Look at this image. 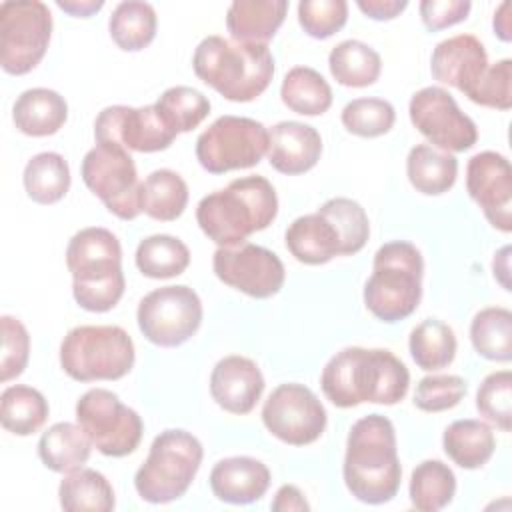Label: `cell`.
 <instances>
[{
  "mask_svg": "<svg viewBox=\"0 0 512 512\" xmlns=\"http://www.w3.org/2000/svg\"><path fill=\"white\" fill-rule=\"evenodd\" d=\"M266 430L290 446L316 442L326 428V410L304 384L288 382L272 390L262 406Z\"/></svg>",
  "mask_w": 512,
  "mask_h": 512,
  "instance_id": "cell-15",
  "label": "cell"
},
{
  "mask_svg": "<svg viewBox=\"0 0 512 512\" xmlns=\"http://www.w3.org/2000/svg\"><path fill=\"white\" fill-rule=\"evenodd\" d=\"M280 98L296 114L318 116L332 106V88L314 68L294 66L282 80Z\"/></svg>",
  "mask_w": 512,
  "mask_h": 512,
  "instance_id": "cell-32",
  "label": "cell"
},
{
  "mask_svg": "<svg viewBox=\"0 0 512 512\" xmlns=\"http://www.w3.org/2000/svg\"><path fill=\"white\" fill-rule=\"evenodd\" d=\"M58 498L68 512H110L116 504L110 482L92 468L68 472L58 486Z\"/></svg>",
  "mask_w": 512,
  "mask_h": 512,
  "instance_id": "cell-30",
  "label": "cell"
},
{
  "mask_svg": "<svg viewBox=\"0 0 512 512\" xmlns=\"http://www.w3.org/2000/svg\"><path fill=\"white\" fill-rule=\"evenodd\" d=\"M422 274L424 260L412 242H386L376 250L372 276L364 286L366 308L388 324L408 318L422 298Z\"/></svg>",
  "mask_w": 512,
  "mask_h": 512,
  "instance_id": "cell-6",
  "label": "cell"
},
{
  "mask_svg": "<svg viewBox=\"0 0 512 512\" xmlns=\"http://www.w3.org/2000/svg\"><path fill=\"white\" fill-rule=\"evenodd\" d=\"M266 152V126L246 116H220L196 140V158L210 174L252 168Z\"/></svg>",
  "mask_w": 512,
  "mask_h": 512,
  "instance_id": "cell-10",
  "label": "cell"
},
{
  "mask_svg": "<svg viewBox=\"0 0 512 512\" xmlns=\"http://www.w3.org/2000/svg\"><path fill=\"white\" fill-rule=\"evenodd\" d=\"M136 320L146 340L162 348H174L198 332L202 302L190 286H162L140 300Z\"/></svg>",
  "mask_w": 512,
  "mask_h": 512,
  "instance_id": "cell-12",
  "label": "cell"
},
{
  "mask_svg": "<svg viewBox=\"0 0 512 512\" xmlns=\"http://www.w3.org/2000/svg\"><path fill=\"white\" fill-rule=\"evenodd\" d=\"M186 204L188 186L174 170H154L140 182V208L154 220L172 222L184 212Z\"/></svg>",
  "mask_w": 512,
  "mask_h": 512,
  "instance_id": "cell-29",
  "label": "cell"
},
{
  "mask_svg": "<svg viewBox=\"0 0 512 512\" xmlns=\"http://www.w3.org/2000/svg\"><path fill=\"white\" fill-rule=\"evenodd\" d=\"M178 134L162 120L156 106H108L94 120V138L100 146L134 152L166 150Z\"/></svg>",
  "mask_w": 512,
  "mask_h": 512,
  "instance_id": "cell-16",
  "label": "cell"
},
{
  "mask_svg": "<svg viewBox=\"0 0 512 512\" xmlns=\"http://www.w3.org/2000/svg\"><path fill=\"white\" fill-rule=\"evenodd\" d=\"M328 68L338 84L364 88L378 80L382 58L372 46L360 40H342L330 50Z\"/></svg>",
  "mask_w": 512,
  "mask_h": 512,
  "instance_id": "cell-31",
  "label": "cell"
},
{
  "mask_svg": "<svg viewBox=\"0 0 512 512\" xmlns=\"http://www.w3.org/2000/svg\"><path fill=\"white\" fill-rule=\"evenodd\" d=\"M286 0H234L226 12V28L236 42L266 44L282 26Z\"/></svg>",
  "mask_w": 512,
  "mask_h": 512,
  "instance_id": "cell-23",
  "label": "cell"
},
{
  "mask_svg": "<svg viewBox=\"0 0 512 512\" xmlns=\"http://www.w3.org/2000/svg\"><path fill=\"white\" fill-rule=\"evenodd\" d=\"M156 26L158 18L154 8L140 0L120 2L108 20L112 40L120 50L126 52H138L146 48L156 36Z\"/></svg>",
  "mask_w": 512,
  "mask_h": 512,
  "instance_id": "cell-34",
  "label": "cell"
},
{
  "mask_svg": "<svg viewBox=\"0 0 512 512\" xmlns=\"http://www.w3.org/2000/svg\"><path fill=\"white\" fill-rule=\"evenodd\" d=\"M356 6L372 20H392L406 6V0H358Z\"/></svg>",
  "mask_w": 512,
  "mask_h": 512,
  "instance_id": "cell-50",
  "label": "cell"
},
{
  "mask_svg": "<svg viewBox=\"0 0 512 512\" xmlns=\"http://www.w3.org/2000/svg\"><path fill=\"white\" fill-rule=\"evenodd\" d=\"M466 190L494 228L512 230V168L506 156L492 150L474 154L466 166Z\"/></svg>",
  "mask_w": 512,
  "mask_h": 512,
  "instance_id": "cell-18",
  "label": "cell"
},
{
  "mask_svg": "<svg viewBox=\"0 0 512 512\" xmlns=\"http://www.w3.org/2000/svg\"><path fill=\"white\" fill-rule=\"evenodd\" d=\"M200 440L180 428L160 432L148 452V458L134 474L138 496L150 504H168L186 494L200 464Z\"/></svg>",
  "mask_w": 512,
  "mask_h": 512,
  "instance_id": "cell-7",
  "label": "cell"
},
{
  "mask_svg": "<svg viewBox=\"0 0 512 512\" xmlns=\"http://www.w3.org/2000/svg\"><path fill=\"white\" fill-rule=\"evenodd\" d=\"M68 118V104L64 96L50 88L24 90L12 108L16 128L26 136L56 134Z\"/></svg>",
  "mask_w": 512,
  "mask_h": 512,
  "instance_id": "cell-25",
  "label": "cell"
},
{
  "mask_svg": "<svg viewBox=\"0 0 512 512\" xmlns=\"http://www.w3.org/2000/svg\"><path fill=\"white\" fill-rule=\"evenodd\" d=\"M446 456L464 470L482 468L496 450L492 428L474 418L454 420L442 434Z\"/></svg>",
  "mask_w": 512,
  "mask_h": 512,
  "instance_id": "cell-26",
  "label": "cell"
},
{
  "mask_svg": "<svg viewBox=\"0 0 512 512\" xmlns=\"http://www.w3.org/2000/svg\"><path fill=\"white\" fill-rule=\"evenodd\" d=\"M278 214V196L264 176H244L204 196L196 206L200 230L218 244L232 248L268 228Z\"/></svg>",
  "mask_w": 512,
  "mask_h": 512,
  "instance_id": "cell-3",
  "label": "cell"
},
{
  "mask_svg": "<svg viewBox=\"0 0 512 512\" xmlns=\"http://www.w3.org/2000/svg\"><path fill=\"white\" fill-rule=\"evenodd\" d=\"M288 252L302 264L318 266L340 256V238L334 226L318 212L296 218L284 234Z\"/></svg>",
  "mask_w": 512,
  "mask_h": 512,
  "instance_id": "cell-24",
  "label": "cell"
},
{
  "mask_svg": "<svg viewBox=\"0 0 512 512\" xmlns=\"http://www.w3.org/2000/svg\"><path fill=\"white\" fill-rule=\"evenodd\" d=\"M268 486V466L250 456L218 460L210 472V490L226 504H252L266 494Z\"/></svg>",
  "mask_w": 512,
  "mask_h": 512,
  "instance_id": "cell-22",
  "label": "cell"
},
{
  "mask_svg": "<svg viewBox=\"0 0 512 512\" xmlns=\"http://www.w3.org/2000/svg\"><path fill=\"white\" fill-rule=\"evenodd\" d=\"M512 60L502 58L486 68L478 84L466 94L474 104L496 108V110H510L512 106Z\"/></svg>",
  "mask_w": 512,
  "mask_h": 512,
  "instance_id": "cell-46",
  "label": "cell"
},
{
  "mask_svg": "<svg viewBox=\"0 0 512 512\" xmlns=\"http://www.w3.org/2000/svg\"><path fill=\"white\" fill-rule=\"evenodd\" d=\"M408 492L416 510L436 512L452 502L456 494V476L448 464L440 460H424L412 470Z\"/></svg>",
  "mask_w": 512,
  "mask_h": 512,
  "instance_id": "cell-36",
  "label": "cell"
},
{
  "mask_svg": "<svg viewBox=\"0 0 512 512\" xmlns=\"http://www.w3.org/2000/svg\"><path fill=\"white\" fill-rule=\"evenodd\" d=\"M72 274V296L88 312L112 310L124 294L122 248L118 238L100 226L82 228L66 248Z\"/></svg>",
  "mask_w": 512,
  "mask_h": 512,
  "instance_id": "cell-5",
  "label": "cell"
},
{
  "mask_svg": "<svg viewBox=\"0 0 512 512\" xmlns=\"http://www.w3.org/2000/svg\"><path fill=\"white\" fill-rule=\"evenodd\" d=\"M476 408L484 420L510 432L512 428V374L498 370L488 374L476 392Z\"/></svg>",
  "mask_w": 512,
  "mask_h": 512,
  "instance_id": "cell-43",
  "label": "cell"
},
{
  "mask_svg": "<svg viewBox=\"0 0 512 512\" xmlns=\"http://www.w3.org/2000/svg\"><path fill=\"white\" fill-rule=\"evenodd\" d=\"M470 8L468 0H422L418 6L424 26L432 32L466 20Z\"/></svg>",
  "mask_w": 512,
  "mask_h": 512,
  "instance_id": "cell-48",
  "label": "cell"
},
{
  "mask_svg": "<svg viewBox=\"0 0 512 512\" xmlns=\"http://www.w3.org/2000/svg\"><path fill=\"white\" fill-rule=\"evenodd\" d=\"M494 32L500 40L510 42L512 28H510V2H502L494 12Z\"/></svg>",
  "mask_w": 512,
  "mask_h": 512,
  "instance_id": "cell-52",
  "label": "cell"
},
{
  "mask_svg": "<svg viewBox=\"0 0 512 512\" xmlns=\"http://www.w3.org/2000/svg\"><path fill=\"white\" fill-rule=\"evenodd\" d=\"M342 476L348 492L364 504L390 502L402 480L396 432L382 414L356 420L348 432Z\"/></svg>",
  "mask_w": 512,
  "mask_h": 512,
  "instance_id": "cell-2",
  "label": "cell"
},
{
  "mask_svg": "<svg viewBox=\"0 0 512 512\" xmlns=\"http://www.w3.org/2000/svg\"><path fill=\"white\" fill-rule=\"evenodd\" d=\"M408 114L414 128L434 146L444 152L470 150L478 140V128L466 116L448 90L426 86L418 90L408 104Z\"/></svg>",
  "mask_w": 512,
  "mask_h": 512,
  "instance_id": "cell-14",
  "label": "cell"
},
{
  "mask_svg": "<svg viewBox=\"0 0 512 512\" xmlns=\"http://www.w3.org/2000/svg\"><path fill=\"white\" fill-rule=\"evenodd\" d=\"M408 348L418 368L440 370L456 356V336L448 324L428 318L412 328Z\"/></svg>",
  "mask_w": 512,
  "mask_h": 512,
  "instance_id": "cell-39",
  "label": "cell"
},
{
  "mask_svg": "<svg viewBox=\"0 0 512 512\" xmlns=\"http://www.w3.org/2000/svg\"><path fill=\"white\" fill-rule=\"evenodd\" d=\"M406 174L410 184L426 196L448 192L458 176V160L430 144H416L406 158Z\"/></svg>",
  "mask_w": 512,
  "mask_h": 512,
  "instance_id": "cell-28",
  "label": "cell"
},
{
  "mask_svg": "<svg viewBox=\"0 0 512 512\" xmlns=\"http://www.w3.org/2000/svg\"><path fill=\"white\" fill-rule=\"evenodd\" d=\"M318 214H322L336 230L340 238V256L356 254L364 248L370 236V222L366 210L352 198L336 196L326 200Z\"/></svg>",
  "mask_w": 512,
  "mask_h": 512,
  "instance_id": "cell-40",
  "label": "cell"
},
{
  "mask_svg": "<svg viewBox=\"0 0 512 512\" xmlns=\"http://www.w3.org/2000/svg\"><path fill=\"white\" fill-rule=\"evenodd\" d=\"M348 18L344 0H302L298 4V22L312 38L324 40L336 34Z\"/></svg>",
  "mask_w": 512,
  "mask_h": 512,
  "instance_id": "cell-45",
  "label": "cell"
},
{
  "mask_svg": "<svg viewBox=\"0 0 512 512\" xmlns=\"http://www.w3.org/2000/svg\"><path fill=\"white\" fill-rule=\"evenodd\" d=\"M320 386L338 408H352L362 402L392 406L406 396L410 372L390 350L350 346L326 362Z\"/></svg>",
  "mask_w": 512,
  "mask_h": 512,
  "instance_id": "cell-1",
  "label": "cell"
},
{
  "mask_svg": "<svg viewBox=\"0 0 512 512\" xmlns=\"http://www.w3.org/2000/svg\"><path fill=\"white\" fill-rule=\"evenodd\" d=\"M90 448L92 442L80 424L56 422L40 436L38 456L52 472L68 474L88 462Z\"/></svg>",
  "mask_w": 512,
  "mask_h": 512,
  "instance_id": "cell-27",
  "label": "cell"
},
{
  "mask_svg": "<svg viewBox=\"0 0 512 512\" xmlns=\"http://www.w3.org/2000/svg\"><path fill=\"white\" fill-rule=\"evenodd\" d=\"M134 260L144 276L164 280L174 278L188 268L190 250L180 238L154 234L138 244Z\"/></svg>",
  "mask_w": 512,
  "mask_h": 512,
  "instance_id": "cell-38",
  "label": "cell"
},
{
  "mask_svg": "<svg viewBox=\"0 0 512 512\" xmlns=\"http://www.w3.org/2000/svg\"><path fill=\"white\" fill-rule=\"evenodd\" d=\"M52 34V14L40 0H6L0 4V64L22 76L44 58Z\"/></svg>",
  "mask_w": 512,
  "mask_h": 512,
  "instance_id": "cell-9",
  "label": "cell"
},
{
  "mask_svg": "<svg viewBox=\"0 0 512 512\" xmlns=\"http://www.w3.org/2000/svg\"><path fill=\"white\" fill-rule=\"evenodd\" d=\"M340 118L350 134L376 138L394 126L396 110L384 98H356L344 106Z\"/></svg>",
  "mask_w": 512,
  "mask_h": 512,
  "instance_id": "cell-42",
  "label": "cell"
},
{
  "mask_svg": "<svg viewBox=\"0 0 512 512\" xmlns=\"http://www.w3.org/2000/svg\"><path fill=\"white\" fill-rule=\"evenodd\" d=\"M212 268L220 282L260 300L278 294L286 280L282 260L272 250L250 242L218 248L212 258Z\"/></svg>",
  "mask_w": 512,
  "mask_h": 512,
  "instance_id": "cell-17",
  "label": "cell"
},
{
  "mask_svg": "<svg viewBox=\"0 0 512 512\" xmlns=\"http://www.w3.org/2000/svg\"><path fill=\"white\" fill-rule=\"evenodd\" d=\"M134 358V342L120 326H76L60 344V366L78 382L120 380Z\"/></svg>",
  "mask_w": 512,
  "mask_h": 512,
  "instance_id": "cell-8",
  "label": "cell"
},
{
  "mask_svg": "<svg viewBox=\"0 0 512 512\" xmlns=\"http://www.w3.org/2000/svg\"><path fill=\"white\" fill-rule=\"evenodd\" d=\"M488 68L484 44L472 34H456L442 40L430 58L432 76L468 94Z\"/></svg>",
  "mask_w": 512,
  "mask_h": 512,
  "instance_id": "cell-20",
  "label": "cell"
},
{
  "mask_svg": "<svg viewBox=\"0 0 512 512\" xmlns=\"http://www.w3.org/2000/svg\"><path fill=\"white\" fill-rule=\"evenodd\" d=\"M56 6L72 16H80V18H88L94 12H98L104 2L102 0H58Z\"/></svg>",
  "mask_w": 512,
  "mask_h": 512,
  "instance_id": "cell-51",
  "label": "cell"
},
{
  "mask_svg": "<svg viewBox=\"0 0 512 512\" xmlns=\"http://www.w3.org/2000/svg\"><path fill=\"white\" fill-rule=\"evenodd\" d=\"M470 340L474 350L486 360H512V312L502 306L480 310L470 324Z\"/></svg>",
  "mask_w": 512,
  "mask_h": 512,
  "instance_id": "cell-37",
  "label": "cell"
},
{
  "mask_svg": "<svg viewBox=\"0 0 512 512\" xmlns=\"http://www.w3.org/2000/svg\"><path fill=\"white\" fill-rule=\"evenodd\" d=\"M154 106L176 134L194 130L210 114V100L190 86H172L164 90Z\"/></svg>",
  "mask_w": 512,
  "mask_h": 512,
  "instance_id": "cell-41",
  "label": "cell"
},
{
  "mask_svg": "<svg viewBox=\"0 0 512 512\" xmlns=\"http://www.w3.org/2000/svg\"><path fill=\"white\" fill-rule=\"evenodd\" d=\"M466 396V382L456 374L424 376L414 390V406L422 412H444Z\"/></svg>",
  "mask_w": 512,
  "mask_h": 512,
  "instance_id": "cell-44",
  "label": "cell"
},
{
  "mask_svg": "<svg viewBox=\"0 0 512 512\" xmlns=\"http://www.w3.org/2000/svg\"><path fill=\"white\" fill-rule=\"evenodd\" d=\"M48 412L46 398L32 386H8L0 396V422L16 436H30L40 430Z\"/></svg>",
  "mask_w": 512,
  "mask_h": 512,
  "instance_id": "cell-33",
  "label": "cell"
},
{
  "mask_svg": "<svg viewBox=\"0 0 512 512\" xmlns=\"http://www.w3.org/2000/svg\"><path fill=\"white\" fill-rule=\"evenodd\" d=\"M194 74L232 102L258 98L274 76L268 44H248L224 36H206L192 56Z\"/></svg>",
  "mask_w": 512,
  "mask_h": 512,
  "instance_id": "cell-4",
  "label": "cell"
},
{
  "mask_svg": "<svg viewBox=\"0 0 512 512\" xmlns=\"http://www.w3.org/2000/svg\"><path fill=\"white\" fill-rule=\"evenodd\" d=\"M270 508L274 512H304L310 510V504L294 484H284L276 490Z\"/></svg>",
  "mask_w": 512,
  "mask_h": 512,
  "instance_id": "cell-49",
  "label": "cell"
},
{
  "mask_svg": "<svg viewBox=\"0 0 512 512\" xmlns=\"http://www.w3.org/2000/svg\"><path fill=\"white\" fill-rule=\"evenodd\" d=\"M264 392V376L258 364L246 356H226L216 362L210 374L214 402L230 414H248Z\"/></svg>",
  "mask_w": 512,
  "mask_h": 512,
  "instance_id": "cell-19",
  "label": "cell"
},
{
  "mask_svg": "<svg viewBox=\"0 0 512 512\" xmlns=\"http://www.w3.org/2000/svg\"><path fill=\"white\" fill-rule=\"evenodd\" d=\"M80 174L88 190L120 220H134L140 208V182L128 150L96 144L86 152Z\"/></svg>",
  "mask_w": 512,
  "mask_h": 512,
  "instance_id": "cell-13",
  "label": "cell"
},
{
  "mask_svg": "<svg viewBox=\"0 0 512 512\" xmlns=\"http://www.w3.org/2000/svg\"><path fill=\"white\" fill-rule=\"evenodd\" d=\"M2 354H0V380L8 382L20 376L30 356V336L26 326L14 316H2Z\"/></svg>",
  "mask_w": 512,
  "mask_h": 512,
  "instance_id": "cell-47",
  "label": "cell"
},
{
  "mask_svg": "<svg viewBox=\"0 0 512 512\" xmlns=\"http://www.w3.org/2000/svg\"><path fill=\"white\" fill-rule=\"evenodd\" d=\"M76 422L98 452L112 458L132 454L144 434L142 418L136 410L120 402L106 388H92L76 402Z\"/></svg>",
  "mask_w": 512,
  "mask_h": 512,
  "instance_id": "cell-11",
  "label": "cell"
},
{
  "mask_svg": "<svg viewBox=\"0 0 512 512\" xmlns=\"http://www.w3.org/2000/svg\"><path fill=\"white\" fill-rule=\"evenodd\" d=\"M22 182L34 202L54 204L62 200L70 188L68 162L58 152H40L28 160Z\"/></svg>",
  "mask_w": 512,
  "mask_h": 512,
  "instance_id": "cell-35",
  "label": "cell"
},
{
  "mask_svg": "<svg viewBox=\"0 0 512 512\" xmlns=\"http://www.w3.org/2000/svg\"><path fill=\"white\" fill-rule=\"evenodd\" d=\"M268 162L288 176L304 174L316 166L322 154V138L310 124L284 120L268 130Z\"/></svg>",
  "mask_w": 512,
  "mask_h": 512,
  "instance_id": "cell-21",
  "label": "cell"
}]
</instances>
